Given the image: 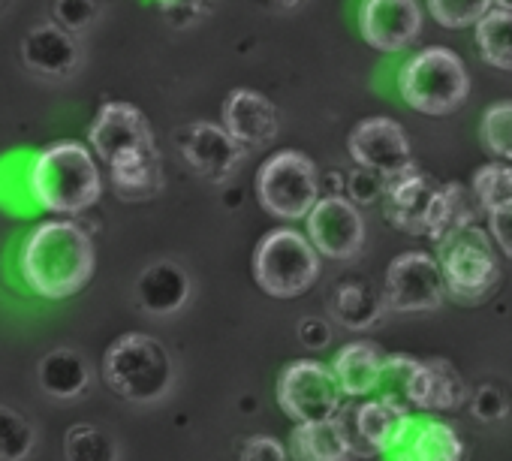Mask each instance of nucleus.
Listing matches in <instances>:
<instances>
[{
    "label": "nucleus",
    "instance_id": "1",
    "mask_svg": "<svg viewBox=\"0 0 512 461\" xmlns=\"http://www.w3.org/2000/svg\"><path fill=\"white\" fill-rule=\"evenodd\" d=\"M94 263V242L73 220L34 226L19 254L25 284L43 299H67L85 290L94 275Z\"/></svg>",
    "mask_w": 512,
    "mask_h": 461
},
{
    "label": "nucleus",
    "instance_id": "2",
    "mask_svg": "<svg viewBox=\"0 0 512 461\" xmlns=\"http://www.w3.org/2000/svg\"><path fill=\"white\" fill-rule=\"evenodd\" d=\"M28 190L34 202L46 211L76 217L100 199L103 178L85 145L58 142L34 157L28 172Z\"/></svg>",
    "mask_w": 512,
    "mask_h": 461
},
{
    "label": "nucleus",
    "instance_id": "3",
    "mask_svg": "<svg viewBox=\"0 0 512 461\" xmlns=\"http://www.w3.org/2000/svg\"><path fill=\"white\" fill-rule=\"evenodd\" d=\"M398 91L404 103L422 115H452L470 94V76L464 61L443 46L416 52L398 70Z\"/></svg>",
    "mask_w": 512,
    "mask_h": 461
},
{
    "label": "nucleus",
    "instance_id": "4",
    "mask_svg": "<svg viewBox=\"0 0 512 461\" xmlns=\"http://www.w3.org/2000/svg\"><path fill=\"white\" fill-rule=\"evenodd\" d=\"M103 380L109 389L133 404H154L166 398L175 383L166 347L148 335H124L103 356Z\"/></svg>",
    "mask_w": 512,
    "mask_h": 461
},
{
    "label": "nucleus",
    "instance_id": "5",
    "mask_svg": "<svg viewBox=\"0 0 512 461\" xmlns=\"http://www.w3.org/2000/svg\"><path fill=\"white\" fill-rule=\"evenodd\" d=\"M383 401H392L404 410H452L467 401V386L461 374L443 359H410L389 356L383 368Z\"/></svg>",
    "mask_w": 512,
    "mask_h": 461
},
{
    "label": "nucleus",
    "instance_id": "6",
    "mask_svg": "<svg viewBox=\"0 0 512 461\" xmlns=\"http://www.w3.org/2000/svg\"><path fill=\"white\" fill-rule=\"evenodd\" d=\"M253 278L275 299H296L320 278V254L296 229H275L253 254Z\"/></svg>",
    "mask_w": 512,
    "mask_h": 461
},
{
    "label": "nucleus",
    "instance_id": "7",
    "mask_svg": "<svg viewBox=\"0 0 512 461\" xmlns=\"http://www.w3.org/2000/svg\"><path fill=\"white\" fill-rule=\"evenodd\" d=\"M320 172L317 163L302 151L272 154L256 172V196L260 205L281 220H302L320 202Z\"/></svg>",
    "mask_w": 512,
    "mask_h": 461
},
{
    "label": "nucleus",
    "instance_id": "8",
    "mask_svg": "<svg viewBox=\"0 0 512 461\" xmlns=\"http://www.w3.org/2000/svg\"><path fill=\"white\" fill-rule=\"evenodd\" d=\"M88 142H91L94 154L109 169L157 157L154 130L148 124V118L130 103H106V106H100V112H97V118H94V124L88 130Z\"/></svg>",
    "mask_w": 512,
    "mask_h": 461
},
{
    "label": "nucleus",
    "instance_id": "9",
    "mask_svg": "<svg viewBox=\"0 0 512 461\" xmlns=\"http://www.w3.org/2000/svg\"><path fill=\"white\" fill-rule=\"evenodd\" d=\"M437 260L446 275V287L458 299H479L497 284V257L488 236L479 226L458 229L443 245H437Z\"/></svg>",
    "mask_w": 512,
    "mask_h": 461
},
{
    "label": "nucleus",
    "instance_id": "10",
    "mask_svg": "<svg viewBox=\"0 0 512 461\" xmlns=\"http://www.w3.org/2000/svg\"><path fill=\"white\" fill-rule=\"evenodd\" d=\"M341 395L344 389L335 371L314 359L293 362L278 380V401L284 413L299 425L335 419L341 410Z\"/></svg>",
    "mask_w": 512,
    "mask_h": 461
},
{
    "label": "nucleus",
    "instance_id": "11",
    "mask_svg": "<svg viewBox=\"0 0 512 461\" xmlns=\"http://www.w3.org/2000/svg\"><path fill=\"white\" fill-rule=\"evenodd\" d=\"M446 290L440 260L425 251H407L386 269V308L392 311H437Z\"/></svg>",
    "mask_w": 512,
    "mask_h": 461
},
{
    "label": "nucleus",
    "instance_id": "12",
    "mask_svg": "<svg viewBox=\"0 0 512 461\" xmlns=\"http://www.w3.org/2000/svg\"><path fill=\"white\" fill-rule=\"evenodd\" d=\"M347 148H350L353 163H359V169L380 175L386 184L401 175L416 172L410 139L404 127L392 118H365L350 133Z\"/></svg>",
    "mask_w": 512,
    "mask_h": 461
},
{
    "label": "nucleus",
    "instance_id": "13",
    "mask_svg": "<svg viewBox=\"0 0 512 461\" xmlns=\"http://www.w3.org/2000/svg\"><path fill=\"white\" fill-rule=\"evenodd\" d=\"M308 239L329 260H353L365 248V217L344 196H326L308 214Z\"/></svg>",
    "mask_w": 512,
    "mask_h": 461
},
{
    "label": "nucleus",
    "instance_id": "14",
    "mask_svg": "<svg viewBox=\"0 0 512 461\" xmlns=\"http://www.w3.org/2000/svg\"><path fill=\"white\" fill-rule=\"evenodd\" d=\"M359 31L377 52H404L422 34V4L419 0H362Z\"/></svg>",
    "mask_w": 512,
    "mask_h": 461
},
{
    "label": "nucleus",
    "instance_id": "15",
    "mask_svg": "<svg viewBox=\"0 0 512 461\" xmlns=\"http://www.w3.org/2000/svg\"><path fill=\"white\" fill-rule=\"evenodd\" d=\"M178 148L187 166L208 181H226L247 154L220 124L211 121H196L184 127L178 133Z\"/></svg>",
    "mask_w": 512,
    "mask_h": 461
},
{
    "label": "nucleus",
    "instance_id": "16",
    "mask_svg": "<svg viewBox=\"0 0 512 461\" xmlns=\"http://www.w3.org/2000/svg\"><path fill=\"white\" fill-rule=\"evenodd\" d=\"M223 130L244 148H260L278 136V109L269 97L250 88H235L226 94L220 109Z\"/></svg>",
    "mask_w": 512,
    "mask_h": 461
},
{
    "label": "nucleus",
    "instance_id": "17",
    "mask_svg": "<svg viewBox=\"0 0 512 461\" xmlns=\"http://www.w3.org/2000/svg\"><path fill=\"white\" fill-rule=\"evenodd\" d=\"M437 193H440V184H434L419 169L410 175H401L386 184V193H383L386 217L410 236H428V223H431Z\"/></svg>",
    "mask_w": 512,
    "mask_h": 461
},
{
    "label": "nucleus",
    "instance_id": "18",
    "mask_svg": "<svg viewBox=\"0 0 512 461\" xmlns=\"http://www.w3.org/2000/svg\"><path fill=\"white\" fill-rule=\"evenodd\" d=\"M389 461H464V440L446 422H410Z\"/></svg>",
    "mask_w": 512,
    "mask_h": 461
},
{
    "label": "nucleus",
    "instance_id": "19",
    "mask_svg": "<svg viewBox=\"0 0 512 461\" xmlns=\"http://www.w3.org/2000/svg\"><path fill=\"white\" fill-rule=\"evenodd\" d=\"M22 58L25 64L40 73V76H70L79 64V46L73 40V34H67L58 25H40L34 28L25 43H22Z\"/></svg>",
    "mask_w": 512,
    "mask_h": 461
},
{
    "label": "nucleus",
    "instance_id": "20",
    "mask_svg": "<svg viewBox=\"0 0 512 461\" xmlns=\"http://www.w3.org/2000/svg\"><path fill=\"white\" fill-rule=\"evenodd\" d=\"M293 461H350L356 455V443L344 425V419L305 422L290 434Z\"/></svg>",
    "mask_w": 512,
    "mask_h": 461
},
{
    "label": "nucleus",
    "instance_id": "21",
    "mask_svg": "<svg viewBox=\"0 0 512 461\" xmlns=\"http://www.w3.org/2000/svg\"><path fill=\"white\" fill-rule=\"evenodd\" d=\"M386 359L389 356L374 341H353L338 350L332 371H335L344 395H368V392L380 389Z\"/></svg>",
    "mask_w": 512,
    "mask_h": 461
},
{
    "label": "nucleus",
    "instance_id": "22",
    "mask_svg": "<svg viewBox=\"0 0 512 461\" xmlns=\"http://www.w3.org/2000/svg\"><path fill=\"white\" fill-rule=\"evenodd\" d=\"M136 299L142 311L154 317H166L181 311V305L190 299V281L175 263H154L148 266L136 281Z\"/></svg>",
    "mask_w": 512,
    "mask_h": 461
},
{
    "label": "nucleus",
    "instance_id": "23",
    "mask_svg": "<svg viewBox=\"0 0 512 461\" xmlns=\"http://www.w3.org/2000/svg\"><path fill=\"white\" fill-rule=\"evenodd\" d=\"M410 422H413L410 410H404L392 401H383V398L368 401L356 410V431H359L368 455L371 452H389L404 437Z\"/></svg>",
    "mask_w": 512,
    "mask_h": 461
},
{
    "label": "nucleus",
    "instance_id": "24",
    "mask_svg": "<svg viewBox=\"0 0 512 461\" xmlns=\"http://www.w3.org/2000/svg\"><path fill=\"white\" fill-rule=\"evenodd\" d=\"M482 211L479 199L473 190H464L461 184H443L431 211L428 223V239L434 245H443L449 236H455L458 229L476 226V214Z\"/></svg>",
    "mask_w": 512,
    "mask_h": 461
},
{
    "label": "nucleus",
    "instance_id": "25",
    "mask_svg": "<svg viewBox=\"0 0 512 461\" xmlns=\"http://www.w3.org/2000/svg\"><path fill=\"white\" fill-rule=\"evenodd\" d=\"M40 386L55 398H76L88 389L91 368L76 350H52L37 365Z\"/></svg>",
    "mask_w": 512,
    "mask_h": 461
},
{
    "label": "nucleus",
    "instance_id": "26",
    "mask_svg": "<svg viewBox=\"0 0 512 461\" xmlns=\"http://www.w3.org/2000/svg\"><path fill=\"white\" fill-rule=\"evenodd\" d=\"M476 49L485 64L512 73V13L491 10L476 25Z\"/></svg>",
    "mask_w": 512,
    "mask_h": 461
},
{
    "label": "nucleus",
    "instance_id": "27",
    "mask_svg": "<svg viewBox=\"0 0 512 461\" xmlns=\"http://www.w3.org/2000/svg\"><path fill=\"white\" fill-rule=\"evenodd\" d=\"M112 187L121 199H148L163 187V169H160V154L130 163V166H118L109 169Z\"/></svg>",
    "mask_w": 512,
    "mask_h": 461
},
{
    "label": "nucleus",
    "instance_id": "28",
    "mask_svg": "<svg viewBox=\"0 0 512 461\" xmlns=\"http://www.w3.org/2000/svg\"><path fill=\"white\" fill-rule=\"evenodd\" d=\"M34 425L13 407L0 404V461H25L34 452Z\"/></svg>",
    "mask_w": 512,
    "mask_h": 461
},
{
    "label": "nucleus",
    "instance_id": "29",
    "mask_svg": "<svg viewBox=\"0 0 512 461\" xmlns=\"http://www.w3.org/2000/svg\"><path fill=\"white\" fill-rule=\"evenodd\" d=\"M67 461H118V443L97 425H73L67 434Z\"/></svg>",
    "mask_w": 512,
    "mask_h": 461
},
{
    "label": "nucleus",
    "instance_id": "30",
    "mask_svg": "<svg viewBox=\"0 0 512 461\" xmlns=\"http://www.w3.org/2000/svg\"><path fill=\"white\" fill-rule=\"evenodd\" d=\"M428 13L440 28L461 31V28H476L494 7V0H425Z\"/></svg>",
    "mask_w": 512,
    "mask_h": 461
},
{
    "label": "nucleus",
    "instance_id": "31",
    "mask_svg": "<svg viewBox=\"0 0 512 461\" xmlns=\"http://www.w3.org/2000/svg\"><path fill=\"white\" fill-rule=\"evenodd\" d=\"M473 193L482 211H494L500 205H512V166L509 163H488L473 175Z\"/></svg>",
    "mask_w": 512,
    "mask_h": 461
},
{
    "label": "nucleus",
    "instance_id": "32",
    "mask_svg": "<svg viewBox=\"0 0 512 461\" xmlns=\"http://www.w3.org/2000/svg\"><path fill=\"white\" fill-rule=\"evenodd\" d=\"M482 142L494 157L512 163V100H500V103L485 109Z\"/></svg>",
    "mask_w": 512,
    "mask_h": 461
},
{
    "label": "nucleus",
    "instance_id": "33",
    "mask_svg": "<svg viewBox=\"0 0 512 461\" xmlns=\"http://www.w3.org/2000/svg\"><path fill=\"white\" fill-rule=\"evenodd\" d=\"M94 0H55V25L67 34H79L94 22Z\"/></svg>",
    "mask_w": 512,
    "mask_h": 461
},
{
    "label": "nucleus",
    "instance_id": "34",
    "mask_svg": "<svg viewBox=\"0 0 512 461\" xmlns=\"http://www.w3.org/2000/svg\"><path fill=\"white\" fill-rule=\"evenodd\" d=\"M157 7L163 10L169 25L187 28V25L199 22L214 7V0H157Z\"/></svg>",
    "mask_w": 512,
    "mask_h": 461
},
{
    "label": "nucleus",
    "instance_id": "35",
    "mask_svg": "<svg viewBox=\"0 0 512 461\" xmlns=\"http://www.w3.org/2000/svg\"><path fill=\"white\" fill-rule=\"evenodd\" d=\"M238 461H290V452L275 437H250L241 446Z\"/></svg>",
    "mask_w": 512,
    "mask_h": 461
},
{
    "label": "nucleus",
    "instance_id": "36",
    "mask_svg": "<svg viewBox=\"0 0 512 461\" xmlns=\"http://www.w3.org/2000/svg\"><path fill=\"white\" fill-rule=\"evenodd\" d=\"M353 311H365L371 320H374V314H377V302H371L359 287H347L344 293H338V308H335V314L341 317V323H353Z\"/></svg>",
    "mask_w": 512,
    "mask_h": 461
},
{
    "label": "nucleus",
    "instance_id": "37",
    "mask_svg": "<svg viewBox=\"0 0 512 461\" xmlns=\"http://www.w3.org/2000/svg\"><path fill=\"white\" fill-rule=\"evenodd\" d=\"M488 229L494 242L500 245V251L506 257H512V205H500L494 211H488Z\"/></svg>",
    "mask_w": 512,
    "mask_h": 461
},
{
    "label": "nucleus",
    "instance_id": "38",
    "mask_svg": "<svg viewBox=\"0 0 512 461\" xmlns=\"http://www.w3.org/2000/svg\"><path fill=\"white\" fill-rule=\"evenodd\" d=\"M497 4V10H506V13H512V0H494Z\"/></svg>",
    "mask_w": 512,
    "mask_h": 461
},
{
    "label": "nucleus",
    "instance_id": "39",
    "mask_svg": "<svg viewBox=\"0 0 512 461\" xmlns=\"http://www.w3.org/2000/svg\"><path fill=\"white\" fill-rule=\"evenodd\" d=\"M278 4H281V7H296L299 0H278Z\"/></svg>",
    "mask_w": 512,
    "mask_h": 461
}]
</instances>
